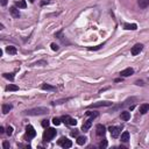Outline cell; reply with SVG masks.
Wrapping results in <instances>:
<instances>
[{
	"instance_id": "6da1fadb",
	"label": "cell",
	"mask_w": 149,
	"mask_h": 149,
	"mask_svg": "<svg viewBox=\"0 0 149 149\" xmlns=\"http://www.w3.org/2000/svg\"><path fill=\"white\" fill-rule=\"evenodd\" d=\"M49 109L47 107H36V108H32V109H27L25 112V114L27 115H43V114H48Z\"/></svg>"
},
{
	"instance_id": "7a4b0ae2",
	"label": "cell",
	"mask_w": 149,
	"mask_h": 149,
	"mask_svg": "<svg viewBox=\"0 0 149 149\" xmlns=\"http://www.w3.org/2000/svg\"><path fill=\"white\" fill-rule=\"evenodd\" d=\"M56 136V130L54 128H47L43 133V140L44 141H51Z\"/></svg>"
},
{
	"instance_id": "3957f363",
	"label": "cell",
	"mask_w": 149,
	"mask_h": 149,
	"mask_svg": "<svg viewBox=\"0 0 149 149\" xmlns=\"http://www.w3.org/2000/svg\"><path fill=\"white\" fill-rule=\"evenodd\" d=\"M61 120L65 125H70V126H76V124H77V120L71 117H69V115H63L61 118Z\"/></svg>"
},
{
	"instance_id": "277c9868",
	"label": "cell",
	"mask_w": 149,
	"mask_h": 149,
	"mask_svg": "<svg viewBox=\"0 0 149 149\" xmlns=\"http://www.w3.org/2000/svg\"><path fill=\"white\" fill-rule=\"evenodd\" d=\"M57 143L63 148H71V146H72V142L68 137H61Z\"/></svg>"
},
{
	"instance_id": "5b68a950",
	"label": "cell",
	"mask_w": 149,
	"mask_h": 149,
	"mask_svg": "<svg viewBox=\"0 0 149 149\" xmlns=\"http://www.w3.org/2000/svg\"><path fill=\"white\" fill-rule=\"evenodd\" d=\"M113 103L112 101H98V103H93L89 106V108H97V107H104V106H112Z\"/></svg>"
},
{
	"instance_id": "8992f818",
	"label": "cell",
	"mask_w": 149,
	"mask_h": 149,
	"mask_svg": "<svg viewBox=\"0 0 149 149\" xmlns=\"http://www.w3.org/2000/svg\"><path fill=\"white\" fill-rule=\"evenodd\" d=\"M26 135H27V137H28V139H33V137H35L36 132H35V129H34V127H33V126L28 125V126L26 127Z\"/></svg>"
},
{
	"instance_id": "52a82bcc",
	"label": "cell",
	"mask_w": 149,
	"mask_h": 149,
	"mask_svg": "<svg viewBox=\"0 0 149 149\" xmlns=\"http://www.w3.org/2000/svg\"><path fill=\"white\" fill-rule=\"evenodd\" d=\"M108 130H109V133H111L112 137L117 139L120 135V130H121V128H120V127H115V126H111V127L108 128Z\"/></svg>"
},
{
	"instance_id": "ba28073f",
	"label": "cell",
	"mask_w": 149,
	"mask_h": 149,
	"mask_svg": "<svg viewBox=\"0 0 149 149\" xmlns=\"http://www.w3.org/2000/svg\"><path fill=\"white\" fill-rule=\"evenodd\" d=\"M142 49H143V44L142 43H136L132 48V55L133 56H136V55H139L141 51H142Z\"/></svg>"
},
{
	"instance_id": "9c48e42d",
	"label": "cell",
	"mask_w": 149,
	"mask_h": 149,
	"mask_svg": "<svg viewBox=\"0 0 149 149\" xmlns=\"http://www.w3.org/2000/svg\"><path fill=\"white\" fill-rule=\"evenodd\" d=\"M93 119H95V117H90V119H87L86 121L83 124V127H82V130L83 132H87L89 129L91 128V126H92V121Z\"/></svg>"
},
{
	"instance_id": "30bf717a",
	"label": "cell",
	"mask_w": 149,
	"mask_h": 149,
	"mask_svg": "<svg viewBox=\"0 0 149 149\" xmlns=\"http://www.w3.org/2000/svg\"><path fill=\"white\" fill-rule=\"evenodd\" d=\"M105 132H106V128L104 125H97L96 126V133H97V135L98 136H103L104 134H105Z\"/></svg>"
},
{
	"instance_id": "8fae6325",
	"label": "cell",
	"mask_w": 149,
	"mask_h": 149,
	"mask_svg": "<svg viewBox=\"0 0 149 149\" xmlns=\"http://www.w3.org/2000/svg\"><path fill=\"white\" fill-rule=\"evenodd\" d=\"M134 74V69H132V68H127V69L122 70L121 72H120V76L121 77H129L130 75Z\"/></svg>"
},
{
	"instance_id": "7c38bea8",
	"label": "cell",
	"mask_w": 149,
	"mask_h": 149,
	"mask_svg": "<svg viewBox=\"0 0 149 149\" xmlns=\"http://www.w3.org/2000/svg\"><path fill=\"white\" fill-rule=\"evenodd\" d=\"M9 13L12 14L13 18H19L20 16V12L16 7H11V8H9Z\"/></svg>"
},
{
	"instance_id": "4fadbf2b",
	"label": "cell",
	"mask_w": 149,
	"mask_h": 149,
	"mask_svg": "<svg viewBox=\"0 0 149 149\" xmlns=\"http://www.w3.org/2000/svg\"><path fill=\"white\" fill-rule=\"evenodd\" d=\"M120 118H121V120H124V121H128V120L130 119V114H129V112L122 111V112H121V114H120Z\"/></svg>"
},
{
	"instance_id": "5bb4252c",
	"label": "cell",
	"mask_w": 149,
	"mask_h": 149,
	"mask_svg": "<svg viewBox=\"0 0 149 149\" xmlns=\"http://www.w3.org/2000/svg\"><path fill=\"white\" fill-rule=\"evenodd\" d=\"M12 108H13V106L11 105V104H4V105H2V113L7 114Z\"/></svg>"
},
{
	"instance_id": "9a60e30c",
	"label": "cell",
	"mask_w": 149,
	"mask_h": 149,
	"mask_svg": "<svg viewBox=\"0 0 149 149\" xmlns=\"http://www.w3.org/2000/svg\"><path fill=\"white\" fill-rule=\"evenodd\" d=\"M149 111V104H142L140 106V113L141 114H146Z\"/></svg>"
},
{
	"instance_id": "2e32d148",
	"label": "cell",
	"mask_w": 149,
	"mask_h": 149,
	"mask_svg": "<svg viewBox=\"0 0 149 149\" xmlns=\"http://www.w3.org/2000/svg\"><path fill=\"white\" fill-rule=\"evenodd\" d=\"M124 28L127 30H135L137 28V26L135 25V23H125Z\"/></svg>"
},
{
	"instance_id": "e0dca14e",
	"label": "cell",
	"mask_w": 149,
	"mask_h": 149,
	"mask_svg": "<svg viewBox=\"0 0 149 149\" xmlns=\"http://www.w3.org/2000/svg\"><path fill=\"white\" fill-rule=\"evenodd\" d=\"M137 5L141 8H146L149 6V0H137Z\"/></svg>"
},
{
	"instance_id": "ac0fdd59",
	"label": "cell",
	"mask_w": 149,
	"mask_h": 149,
	"mask_svg": "<svg viewBox=\"0 0 149 149\" xmlns=\"http://www.w3.org/2000/svg\"><path fill=\"white\" fill-rule=\"evenodd\" d=\"M15 7H19V8H26L27 4H26L25 0H19V1L15 2Z\"/></svg>"
},
{
	"instance_id": "d6986e66",
	"label": "cell",
	"mask_w": 149,
	"mask_h": 149,
	"mask_svg": "<svg viewBox=\"0 0 149 149\" xmlns=\"http://www.w3.org/2000/svg\"><path fill=\"white\" fill-rule=\"evenodd\" d=\"M128 140H129V133L124 132L121 134V142H128Z\"/></svg>"
},
{
	"instance_id": "ffe728a7",
	"label": "cell",
	"mask_w": 149,
	"mask_h": 149,
	"mask_svg": "<svg viewBox=\"0 0 149 149\" xmlns=\"http://www.w3.org/2000/svg\"><path fill=\"white\" fill-rule=\"evenodd\" d=\"M6 51L8 54H11V55H14V54H16V48H15V47H13V46H8L6 48Z\"/></svg>"
},
{
	"instance_id": "44dd1931",
	"label": "cell",
	"mask_w": 149,
	"mask_h": 149,
	"mask_svg": "<svg viewBox=\"0 0 149 149\" xmlns=\"http://www.w3.org/2000/svg\"><path fill=\"white\" fill-rule=\"evenodd\" d=\"M86 140H87V139H86L85 136H78L77 137V143L79 146H83V145H85L86 143Z\"/></svg>"
},
{
	"instance_id": "7402d4cb",
	"label": "cell",
	"mask_w": 149,
	"mask_h": 149,
	"mask_svg": "<svg viewBox=\"0 0 149 149\" xmlns=\"http://www.w3.org/2000/svg\"><path fill=\"white\" fill-rule=\"evenodd\" d=\"M18 90H19V86H16V85L9 84L6 86V91H18Z\"/></svg>"
},
{
	"instance_id": "603a6c76",
	"label": "cell",
	"mask_w": 149,
	"mask_h": 149,
	"mask_svg": "<svg viewBox=\"0 0 149 149\" xmlns=\"http://www.w3.org/2000/svg\"><path fill=\"white\" fill-rule=\"evenodd\" d=\"M42 90H50V91H54V90H56V87H55V86L49 85V84H43V85H42Z\"/></svg>"
},
{
	"instance_id": "cb8c5ba5",
	"label": "cell",
	"mask_w": 149,
	"mask_h": 149,
	"mask_svg": "<svg viewBox=\"0 0 149 149\" xmlns=\"http://www.w3.org/2000/svg\"><path fill=\"white\" fill-rule=\"evenodd\" d=\"M4 77L6 78V79H9L11 82L14 80V75H13V74H4Z\"/></svg>"
},
{
	"instance_id": "d4e9b609",
	"label": "cell",
	"mask_w": 149,
	"mask_h": 149,
	"mask_svg": "<svg viewBox=\"0 0 149 149\" xmlns=\"http://www.w3.org/2000/svg\"><path fill=\"white\" fill-rule=\"evenodd\" d=\"M104 47V43L103 44H99V46H97V47H90V48H89V50H99V49H101Z\"/></svg>"
},
{
	"instance_id": "484cf974",
	"label": "cell",
	"mask_w": 149,
	"mask_h": 149,
	"mask_svg": "<svg viewBox=\"0 0 149 149\" xmlns=\"http://www.w3.org/2000/svg\"><path fill=\"white\" fill-rule=\"evenodd\" d=\"M6 133H7V135H8V136H11V135L13 134V127H11V126H8V127H7Z\"/></svg>"
},
{
	"instance_id": "4316f807",
	"label": "cell",
	"mask_w": 149,
	"mask_h": 149,
	"mask_svg": "<svg viewBox=\"0 0 149 149\" xmlns=\"http://www.w3.org/2000/svg\"><path fill=\"white\" fill-rule=\"evenodd\" d=\"M86 114H87V115H90V117H95V118H97L98 117V112H86Z\"/></svg>"
},
{
	"instance_id": "83f0119b",
	"label": "cell",
	"mask_w": 149,
	"mask_h": 149,
	"mask_svg": "<svg viewBox=\"0 0 149 149\" xmlns=\"http://www.w3.org/2000/svg\"><path fill=\"white\" fill-rule=\"evenodd\" d=\"M61 121H62V120H61V119H58V118H54V119H53L54 125H56V126H58V125L61 124Z\"/></svg>"
},
{
	"instance_id": "f1b7e54d",
	"label": "cell",
	"mask_w": 149,
	"mask_h": 149,
	"mask_svg": "<svg viewBox=\"0 0 149 149\" xmlns=\"http://www.w3.org/2000/svg\"><path fill=\"white\" fill-rule=\"evenodd\" d=\"M67 100H69V99H61V100H57V101H54V103H53V105H59V104H62V103H64V101H67Z\"/></svg>"
},
{
	"instance_id": "f546056e",
	"label": "cell",
	"mask_w": 149,
	"mask_h": 149,
	"mask_svg": "<svg viewBox=\"0 0 149 149\" xmlns=\"http://www.w3.org/2000/svg\"><path fill=\"white\" fill-rule=\"evenodd\" d=\"M99 147H100V148H106L107 147V141L106 140H103L100 142V145H99Z\"/></svg>"
},
{
	"instance_id": "4dcf8cb0",
	"label": "cell",
	"mask_w": 149,
	"mask_h": 149,
	"mask_svg": "<svg viewBox=\"0 0 149 149\" xmlns=\"http://www.w3.org/2000/svg\"><path fill=\"white\" fill-rule=\"evenodd\" d=\"M42 127H44V128H48V126H49V120H42Z\"/></svg>"
},
{
	"instance_id": "1f68e13d",
	"label": "cell",
	"mask_w": 149,
	"mask_h": 149,
	"mask_svg": "<svg viewBox=\"0 0 149 149\" xmlns=\"http://www.w3.org/2000/svg\"><path fill=\"white\" fill-rule=\"evenodd\" d=\"M50 47H51V49H53L54 51H57V50H58V46H57L56 43H51Z\"/></svg>"
},
{
	"instance_id": "d6a6232c",
	"label": "cell",
	"mask_w": 149,
	"mask_h": 149,
	"mask_svg": "<svg viewBox=\"0 0 149 149\" xmlns=\"http://www.w3.org/2000/svg\"><path fill=\"white\" fill-rule=\"evenodd\" d=\"M40 64L46 65V64H47V62H46V61H40V62H36V63H34V64H32V65H40Z\"/></svg>"
},
{
	"instance_id": "836d02e7",
	"label": "cell",
	"mask_w": 149,
	"mask_h": 149,
	"mask_svg": "<svg viewBox=\"0 0 149 149\" xmlns=\"http://www.w3.org/2000/svg\"><path fill=\"white\" fill-rule=\"evenodd\" d=\"M2 147H4V148H6V149H8V148H9V143L7 142V141H5V142L2 143Z\"/></svg>"
},
{
	"instance_id": "e575fe53",
	"label": "cell",
	"mask_w": 149,
	"mask_h": 149,
	"mask_svg": "<svg viewBox=\"0 0 149 149\" xmlns=\"http://www.w3.org/2000/svg\"><path fill=\"white\" fill-rule=\"evenodd\" d=\"M7 2H8V0H0V4H1V6H6Z\"/></svg>"
},
{
	"instance_id": "d590c367",
	"label": "cell",
	"mask_w": 149,
	"mask_h": 149,
	"mask_svg": "<svg viewBox=\"0 0 149 149\" xmlns=\"http://www.w3.org/2000/svg\"><path fill=\"white\" fill-rule=\"evenodd\" d=\"M71 136H78V130H72L71 132Z\"/></svg>"
},
{
	"instance_id": "8d00e7d4",
	"label": "cell",
	"mask_w": 149,
	"mask_h": 149,
	"mask_svg": "<svg viewBox=\"0 0 149 149\" xmlns=\"http://www.w3.org/2000/svg\"><path fill=\"white\" fill-rule=\"evenodd\" d=\"M48 4H49V1H48V0H44V1L41 2V5H42V6H43V5H48Z\"/></svg>"
},
{
	"instance_id": "74e56055",
	"label": "cell",
	"mask_w": 149,
	"mask_h": 149,
	"mask_svg": "<svg viewBox=\"0 0 149 149\" xmlns=\"http://www.w3.org/2000/svg\"><path fill=\"white\" fill-rule=\"evenodd\" d=\"M5 132V128L4 127H0V133H4Z\"/></svg>"
},
{
	"instance_id": "f35d334b",
	"label": "cell",
	"mask_w": 149,
	"mask_h": 149,
	"mask_svg": "<svg viewBox=\"0 0 149 149\" xmlns=\"http://www.w3.org/2000/svg\"><path fill=\"white\" fill-rule=\"evenodd\" d=\"M136 84H137V85H143V82H139V80H137Z\"/></svg>"
},
{
	"instance_id": "ab89813d",
	"label": "cell",
	"mask_w": 149,
	"mask_h": 149,
	"mask_svg": "<svg viewBox=\"0 0 149 149\" xmlns=\"http://www.w3.org/2000/svg\"><path fill=\"white\" fill-rule=\"evenodd\" d=\"M29 1H30V2H34V1H35V0H29Z\"/></svg>"
}]
</instances>
